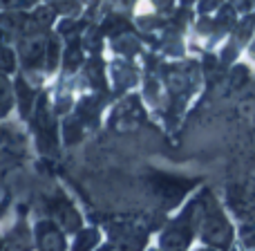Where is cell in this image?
<instances>
[{"label": "cell", "mask_w": 255, "mask_h": 251, "mask_svg": "<svg viewBox=\"0 0 255 251\" xmlns=\"http://www.w3.org/2000/svg\"><path fill=\"white\" fill-rule=\"evenodd\" d=\"M9 103H11V94H9V83L4 76H0V115L9 110Z\"/></svg>", "instance_id": "6"}, {"label": "cell", "mask_w": 255, "mask_h": 251, "mask_svg": "<svg viewBox=\"0 0 255 251\" xmlns=\"http://www.w3.org/2000/svg\"><path fill=\"white\" fill-rule=\"evenodd\" d=\"M56 63H58V40L54 38V40H49V45H47V65H49V70H54Z\"/></svg>", "instance_id": "7"}, {"label": "cell", "mask_w": 255, "mask_h": 251, "mask_svg": "<svg viewBox=\"0 0 255 251\" xmlns=\"http://www.w3.org/2000/svg\"><path fill=\"white\" fill-rule=\"evenodd\" d=\"M101 236H99L97 229H81L76 234V240L72 245V251H92L99 245Z\"/></svg>", "instance_id": "4"}, {"label": "cell", "mask_w": 255, "mask_h": 251, "mask_svg": "<svg viewBox=\"0 0 255 251\" xmlns=\"http://www.w3.org/2000/svg\"><path fill=\"white\" fill-rule=\"evenodd\" d=\"M0 67L4 70H11L13 67V52L7 47H0Z\"/></svg>", "instance_id": "8"}, {"label": "cell", "mask_w": 255, "mask_h": 251, "mask_svg": "<svg viewBox=\"0 0 255 251\" xmlns=\"http://www.w3.org/2000/svg\"><path fill=\"white\" fill-rule=\"evenodd\" d=\"M36 245L38 251H65L67 243L63 231L58 229V225L54 220H43L36 225Z\"/></svg>", "instance_id": "1"}, {"label": "cell", "mask_w": 255, "mask_h": 251, "mask_svg": "<svg viewBox=\"0 0 255 251\" xmlns=\"http://www.w3.org/2000/svg\"><path fill=\"white\" fill-rule=\"evenodd\" d=\"M99 251H112L110 247H101V249H99Z\"/></svg>", "instance_id": "9"}, {"label": "cell", "mask_w": 255, "mask_h": 251, "mask_svg": "<svg viewBox=\"0 0 255 251\" xmlns=\"http://www.w3.org/2000/svg\"><path fill=\"white\" fill-rule=\"evenodd\" d=\"M54 222L58 227H63L65 231H81V216L74 207H72L67 200H58L54 202Z\"/></svg>", "instance_id": "3"}, {"label": "cell", "mask_w": 255, "mask_h": 251, "mask_svg": "<svg viewBox=\"0 0 255 251\" xmlns=\"http://www.w3.org/2000/svg\"><path fill=\"white\" fill-rule=\"evenodd\" d=\"M7 247H9L7 251H29L31 240H29L27 229H16L13 231V238H11V243H9Z\"/></svg>", "instance_id": "5"}, {"label": "cell", "mask_w": 255, "mask_h": 251, "mask_svg": "<svg viewBox=\"0 0 255 251\" xmlns=\"http://www.w3.org/2000/svg\"><path fill=\"white\" fill-rule=\"evenodd\" d=\"M0 249H2V243H0Z\"/></svg>", "instance_id": "10"}, {"label": "cell", "mask_w": 255, "mask_h": 251, "mask_svg": "<svg viewBox=\"0 0 255 251\" xmlns=\"http://www.w3.org/2000/svg\"><path fill=\"white\" fill-rule=\"evenodd\" d=\"M202 236L208 240L211 245H226L231 238V229L226 225V220L222 218V213L215 207L208 209L204 216V227H202Z\"/></svg>", "instance_id": "2"}]
</instances>
